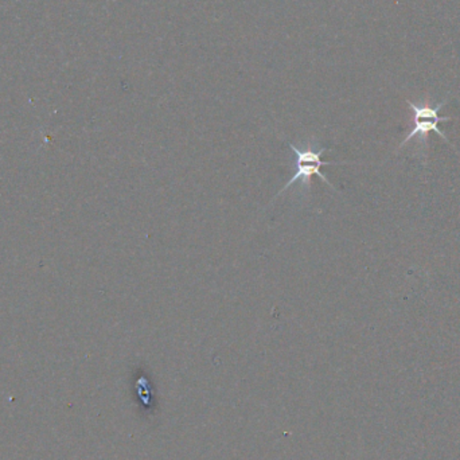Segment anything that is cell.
Here are the masks:
<instances>
[{
  "label": "cell",
  "mask_w": 460,
  "mask_h": 460,
  "mask_svg": "<svg viewBox=\"0 0 460 460\" xmlns=\"http://www.w3.org/2000/svg\"><path fill=\"white\" fill-rule=\"evenodd\" d=\"M289 148L292 153L295 154V164H296V172L292 175L291 180L288 181L286 186L279 191L278 196L283 194L284 191L288 190L294 183L300 182V188L310 189L311 180L314 175L321 178L323 182H326L330 188L334 189L332 183L324 177L321 172V167L330 166V164H341V162H323L322 161V155H323L329 148L322 147L319 150H313V148H305V150H299L295 147L292 143H289Z\"/></svg>",
  "instance_id": "cell-2"
},
{
  "label": "cell",
  "mask_w": 460,
  "mask_h": 460,
  "mask_svg": "<svg viewBox=\"0 0 460 460\" xmlns=\"http://www.w3.org/2000/svg\"><path fill=\"white\" fill-rule=\"evenodd\" d=\"M408 105H410L411 110L413 111V121H415V128L410 132V134L405 137V139L402 140V145H400L399 150L404 148L407 146L408 142L413 139V137H418L419 143L421 146V151L426 154L427 147V137H429V132H435L438 137H442L446 143L451 145L450 140H448L447 135L445 134V131L439 128V123L442 121L451 120L450 116H439V111L445 107L447 100H443L439 104L435 105V107H431V105H418L413 104L412 102L408 100Z\"/></svg>",
  "instance_id": "cell-1"
}]
</instances>
